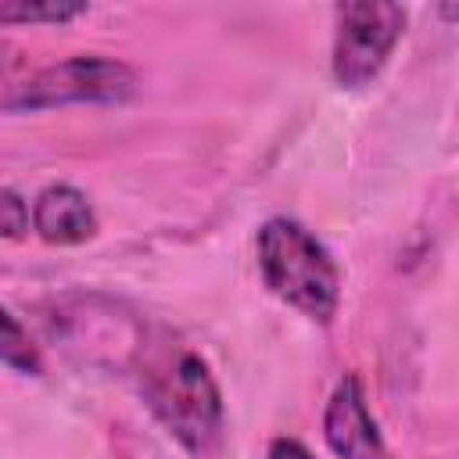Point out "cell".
Wrapping results in <instances>:
<instances>
[{
  "label": "cell",
  "mask_w": 459,
  "mask_h": 459,
  "mask_svg": "<svg viewBox=\"0 0 459 459\" xmlns=\"http://www.w3.org/2000/svg\"><path fill=\"white\" fill-rule=\"evenodd\" d=\"M258 269L265 287L290 308L305 312L308 319L330 323L337 316V301H341L337 262L298 219L276 215L262 222Z\"/></svg>",
  "instance_id": "6da1fadb"
},
{
  "label": "cell",
  "mask_w": 459,
  "mask_h": 459,
  "mask_svg": "<svg viewBox=\"0 0 459 459\" xmlns=\"http://www.w3.org/2000/svg\"><path fill=\"white\" fill-rule=\"evenodd\" d=\"M143 394L183 448L204 455L215 445L222 430V394L197 351L183 348L154 359L143 373Z\"/></svg>",
  "instance_id": "7a4b0ae2"
},
{
  "label": "cell",
  "mask_w": 459,
  "mask_h": 459,
  "mask_svg": "<svg viewBox=\"0 0 459 459\" xmlns=\"http://www.w3.org/2000/svg\"><path fill=\"white\" fill-rule=\"evenodd\" d=\"M136 93V72L115 57L79 54L39 68L22 86H11L4 111H43L65 104H122Z\"/></svg>",
  "instance_id": "3957f363"
},
{
  "label": "cell",
  "mask_w": 459,
  "mask_h": 459,
  "mask_svg": "<svg viewBox=\"0 0 459 459\" xmlns=\"http://www.w3.org/2000/svg\"><path fill=\"white\" fill-rule=\"evenodd\" d=\"M405 29V7L387 0H355L337 7L333 79L344 90L369 86L387 65Z\"/></svg>",
  "instance_id": "277c9868"
},
{
  "label": "cell",
  "mask_w": 459,
  "mask_h": 459,
  "mask_svg": "<svg viewBox=\"0 0 459 459\" xmlns=\"http://www.w3.org/2000/svg\"><path fill=\"white\" fill-rule=\"evenodd\" d=\"M323 437L337 459H387V445L369 416L359 377L348 373L337 380L323 412Z\"/></svg>",
  "instance_id": "5b68a950"
},
{
  "label": "cell",
  "mask_w": 459,
  "mask_h": 459,
  "mask_svg": "<svg viewBox=\"0 0 459 459\" xmlns=\"http://www.w3.org/2000/svg\"><path fill=\"white\" fill-rule=\"evenodd\" d=\"M32 230L47 244H82L97 233V215L82 190L68 183H54L39 190L32 204Z\"/></svg>",
  "instance_id": "8992f818"
},
{
  "label": "cell",
  "mask_w": 459,
  "mask_h": 459,
  "mask_svg": "<svg viewBox=\"0 0 459 459\" xmlns=\"http://www.w3.org/2000/svg\"><path fill=\"white\" fill-rule=\"evenodd\" d=\"M0 359L14 373H29V377H39L43 373V362H39L36 344L29 341V333L18 326V319L11 312L0 316Z\"/></svg>",
  "instance_id": "52a82bcc"
},
{
  "label": "cell",
  "mask_w": 459,
  "mask_h": 459,
  "mask_svg": "<svg viewBox=\"0 0 459 459\" xmlns=\"http://www.w3.org/2000/svg\"><path fill=\"white\" fill-rule=\"evenodd\" d=\"M86 11H90L86 4H61V0H50V4L7 0V4H0V22H7V25H14V22H72Z\"/></svg>",
  "instance_id": "ba28073f"
},
{
  "label": "cell",
  "mask_w": 459,
  "mask_h": 459,
  "mask_svg": "<svg viewBox=\"0 0 459 459\" xmlns=\"http://www.w3.org/2000/svg\"><path fill=\"white\" fill-rule=\"evenodd\" d=\"M0 226H4V237L7 240H18L29 230V204L14 190H4L0 194Z\"/></svg>",
  "instance_id": "9c48e42d"
},
{
  "label": "cell",
  "mask_w": 459,
  "mask_h": 459,
  "mask_svg": "<svg viewBox=\"0 0 459 459\" xmlns=\"http://www.w3.org/2000/svg\"><path fill=\"white\" fill-rule=\"evenodd\" d=\"M269 459H312V452L298 437H273L269 441Z\"/></svg>",
  "instance_id": "30bf717a"
}]
</instances>
